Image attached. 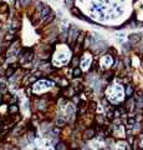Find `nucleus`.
<instances>
[{
	"mask_svg": "<svg viewBox=\"0 0 143 150\" xmlns=\"http://www.w3.org/2000/svg\"><path fill=\"white\" fill-rule=\"evenodd\" d=\"M97 135L96 134V129L94 126H87L82 133V139L83 140H91Z\"/></svg>",
	"mask_w": 143,
	"mask_h": 150,
	"instance_id": "f257e3e1",
	"label": "nucleus"
},
{
	"mask_svg": "<svg viewBox=\"0 0 143 150\" xmlns=\"http://www.w3.org/2000/svg\"><path fill=\"white\" fill-rule=\"evenodd\" d=\"M127 38H128V43L131 44L132 47H136V45L141 44V41H142V36L140 33H131Z\"/></svg>",
	"mask_w": 143,
	"mask_h": 150,
	"instance_id": "f03ea898",
	"label": "nucleus"
},
{
	"mask_svg": "<svg viewBox=\"0 0 143 150\" xmlns=\"http://www.w3.org/2000/svg\"><path fill=\"white\" fill-rule=\"evenodd\" d=\"M123 93H124V98H126V99L133 98L134 93H136V89H134V86H133L132 83H127V84H126Z\"/></svg>",
	"mask_w": 143,
	"mask_h": 150,
	"instance_id": "7ed1b4c3",
	"label": "nucleus"
},
{
	"mask_svg": "<svg viewBox=\"0 0 143 150\" xmlns=\"http://www.w3.org/2000/svg\"><path fill=\"white\" fill-rule=\"evenodd\" d=\"M20 112V106L19 104H11V105H8V114L9 115H16Z\"/></svg>",
	"mask_w": 143,
	"mask_h": 150,
	"instance_id": "20e7f679",
	"label": "nucleus"
},
{
	"mask_svg": "<svg viewBox=\"0 0 143 150\" xmlns=\"http://www.w3.org/2000/svg\"><path fill=\"white\" fill-rule=\"evenodd\" d=\"M106 118H104V115H102V114H97V115H95V123H96V125L97 126H104L106 125Z\"/></svg>",
	"mask_w": 143,
	"mask_h": 150,
	"instance_id": "39448f33",
	"label": "nucleus"
},
{
	"mask_svg": "<svg viewBox=\"0 0 143 150\" xmlns=\"http://www.w3.org/2000/svg\"><path fill=\"white\" fill-rule=\"evenodd\" d=\"M52 11H54V10L51 9V8H50L49 5H46V4H45L44 8H43V9H41V11H40V18H41V20H44V19L46 18V16H47L49 14H51Z\"/></svg>",
	"mask_w": 143,
	"mask_h": 150,
	"instance_id": "423d86ee",
	"label": "nucleus"
},
{
	"mask_svg": "<svg viewBox=\"0 0 143 150\" xmlns=\"http://www.w3.org/2000/svg\"><path fill=\"white\" fill-rule=\"evenodd\" d=\"M10 12V8H9V4L6 1H3V0H0V14H8L9 15Z\"/></svg>",
	"mask_w": 143,
	"mask_h": 150,
	"instance_id": "0eeeda50",
	"label": "nucleus"
},
{
	"mask_svg": "<svg viewBox=\"0 0 143 150\" xmlns=\"http://www.w3.org/2000/svg\"><path fill=\"white\" fill-rule=\"evenodd\" d=\"M80 64V55H72L70 60V68L74 69V68H77Z\"/></svg>",
	"mask_w": 143,
	"mask_h": 150,
	"instance_id": "6e6552de",
	"label": "nucleus"
},
{
	"mask_svg": "<svg viewBox=\"0 0 143 150\" xmlns=\"http://www.w3.org/2000/svg\"><path fill=\"white\" fill-rule=\"evenodd\" d=\"M55 126H57V128H60V129H64L65 126H67V122L65 119H62V118H56V120H55Z\"/></svg>",
	"mask_w": 143,
	"mask_h": 150,
	"instance_id": "1a4fd4ad",
	"label": "nucleus"
},
{
	"mask_svg": "<svg viewBox=\"0 0 143 150\" xmlns=\"http://www.w3.org/2000/svg\"><path fill=\"white\" fill-rule=\"evenodd\" d=\"M12 9H14L16 12H23V6L20 0H12Z\"/></svg>",
	"mask_w": 143,
	"mask_h": 150,
	"instance_id": "9d476101",
	"label": "nucleus"
},
{
	"mask_svg": "<svg viewBox=\"0 0 143 150\" xmlns=\"http://www.w3.org/2000/svg\"><path fill=\"white\" fill-rule=\"evenodd\" d=\"M11 98H12V93H9V91H8V93L3 94V95H1V101H3V104H6V105H9Z\"/></svg>",
	"mask_w": 143,
	"mask_h": 150,
	"instance_id": "9b49d317",
	"label": "nucleus"
},
{
	"mask_svg": "<svg viewBox=\"0 0 143 150\" xmlns=\"http://www.w3.org/2000/svg\"><path fill=\"white\" fill-rule=\"evenodd\" d=\"M82 75H83V72L80 69V66L72 69V78L74 79H80V78H82Z\"/></svg>",
	"mask_w": 143,
	"mask_h": 150,
	"instance_id": "f8f14e48",
	"label": "nucleus"
},
{
	"mask_svg": "<svg viewBox=\"0 0 143 150\" xmlns=\"http://www.w3.org/2000/svg\"><path fill=\"white\" fill-rule=\"evenodd\" d=\"M20 3H21V6H23V10L24 11L26 10V9H29L30 6L34 5V0H20Z\"/></svg>",
	"mask_w": 143,
	"mask_h": 150,
	"instance_id": "ddd939ff",
	"label": "nucleus"
},
{
	"mask_svg": "<svg viewBox=\"0 0 143 150\" xmlns=\"http://www.w3.org/2000/svg\"><path fill=\"white\" fill-rule=\"evenodd\" d=\"M23 90H24V94L26 95V98H29V99H31L32 98V86L31 85H26V86H24L23 88Z\"/></svg>",
	"mask_w": 143,
	"mask_h": 150,
	"instance_id": "4468645a",
	"label": "nucleus"
},
{
	"mask_svg": "<svg viewBox=\"0 0 143 150\" xmlns=\"http://www.w3.org/2000/svg\"><path fill=\"white\" fill-rule=\"evenodd\" d=\"M69 11L71 12V14H72V16H75V18H80V16L82 15V11L80 10L76 5H75L74 8H71V9H70Z\"/></svg>",
	"mask_w": 143,
	"mask_h": 150,
	"instance_id": "2eb2a0df",
	"label": "nucleus"
},
{
	"mask_svg": "<svg viewBox=\"0 0 143 150\" xmlns=\"http://www.w3.org/2000/svg\"><path fill=\"white\" fill-rule=\"evenodd\" d=\"M15 73H16V70H14L12 68H10V66H8V68L5 69V73H4V78H5V79H9V78L12 76V75H15Z\"/></svg>",
	"mask_w": 143,
	"mask_h": 150,
	"instance_id": "dca6fc26",
	"label": "nucleus"
},
{
	"mask_svg": "<svg viewBox=\"0 0 143 150\" xmlns=\"http://www.w3.org/2000/svg\"><path fill=\"white\" fill-rule=\"evenodd\" d=\"M54 147H55V150H67V147L65 145V143H62V141H57Z\"/></svg>",
	"mask_w": 143,
	"mask_h": 150,
	"instance_id": "f3484780",
	"label": "nucleus"
},
{
	"mask_svg": "<svg viewBox=\"0 0 143 150\" xmlns=\"http://www.w3.org/2000/svg\"><path fill=\"white\" fill-rule=\"evenodd\" d=\"M75 4H76V0H65V6L67 9H71V8L75 6Z\"/></svg>",
	"mask_w": 143,
	"mask_h": 150,
	"instance_id": "a211bd4d",
	"label": "nucleus"
},
{
	"mask_svg": "<svg viewBox=\"0 0 143 150\" xmlns=\"http://www.w3.org/2000/svg\"><path fill=\"white\" fill-rule=\"evenodd\" d=\"M122 49L124 50V51H131L132 50V45L129 43H123V45H122Z\"/></svg>",
	"mask_w": 143,
	"mask_h": 150,
	"instance_id": "6ab92c4d",
	"label": "nucleus"
},
{
	"mask_svg": "<svg viewBox=\"0 0 143 150\" xmlns=\"http://www.w3.org/2000/svg\"><path fill=\"white\" fill-rule=\"evenodd\" d=\"M101 101H102L104 109H106V108H110V101H108V99H106V98H102V99H101Z\"/></svg>",
	"mask_w": 143,
	"mask_h": 150,
	"instance_id": "aec40b11",
	"label": "nucleus"
},
{
	"mask_svg": "<svg viewBox=\"0 0 143 150\" xmlns=\"http://www.w3.org/2000/svg\"><path fill=\"white\" fill-rule=\"evenodd\" d=\"M5 56H4V54H0V66H1V65H4V64H5Z\"/></svg>",
	"mask_w": 143,
	"mask_h": 150,
	"instance_id": "412c9836",
	"label": "nucleus"
},
{
	"mask_svg": "<svg viewBox=\"0 0 143 150\" xmlns=\"http://www.w3.org/2000/svg\"><path fill=\"white\" fill-rule=\"evenodd\" d=\"M56 14H57L58 18H61V16H62V11H61V10H57V11H56Z\"/></svg>",
	"mask_w": 143,
	"mask_h": 150,
	"instance_id": "4be33fe9",
	"label": "nucleus"
},
{
	"mask_svg": "<svg viewBox=\"0 0 143 150\" xmlns=\"http://www.w3.org/2000/svg\"><path fill=\"white\" fill-rule=\"evenodd\" d=\"M117 36H118V38H123V36H126V35H124V33H118V34H117Z\"/></svg>",
	"mask_w": 143,
	"mask_h": 150,
	"instance_id": "5701e85b",
	"label": "nucleus"
},
{
	"mask_svg": "<svg viewBox=\"0 0 143 150\" xmlns=\"http://www.w3.org/2000/svg\"><path fill=\"white\" fill-rule=\"evenodd\" d=\"M47 150H54V149H52V148H50V147H49V148H47Z\"/></svg>",
	"mask_w": 143,
	"mask_h": 150,
	"instance_id": "b1692460",
	"label": "nucleus"
},
{
	"mask_svg": "<svg viewBox=\"0 0 143 150\" xmlns=\"http://www.w3.org/2000/svg\"><path fill=\"white\" fill-rule=\"evenodd\" d=\"M6 1H8V0H6Z\"/></svg>",
	"mask_w": 143,
	"mask_h": 150,
	"instance_id": "393cba45",
	"label": "nucleus"
},
{
	"mask_svg": "<svg viewBox=\"0 0 143 150\" xmlns=\"http://www.w3.org/2000/svg\"><path fill=\"white\" fill-rule=\"evenodd\" d=\"M142 120H143V119H142Z\"/></svg>",
	"mask_w": 143,
	"mask_h": 150,
	"instance_id": "a878e982",
	"label": "nucleus"
}]
</instances>
